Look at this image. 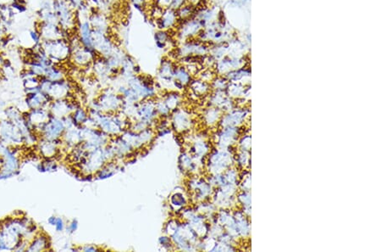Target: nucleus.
Returning <instances> with one entry per match:
<instances>
[{
	"instance_id": "obj_1",
	"label": "nucleus",
	"mask_w": 381,
	"mask_h": 252,
	"mask_svg": "<svg viewBox=\"0 0 381 252\" xmlns=\"http://www.w3.org/2000/svg\"><path fill=\"white\" fill-rule=\"evenodd\" d=\"M154 38L156 41V45L159 48H165L170 38V34H169L168 30H159L155 32Z\"/></svg>"
},
{
	"instance_id": "obj_2",
	"label": "nucleus",
	"mask_w": 381,
	"mask_h": 252,
	"mask_svg": "<svg viewBox=\"0 0 381 252\" xmlns=\"http://www.w3.org/2000/svg\"><path fill=\"white\" fill-rule=\"evenodd\" d=\"M48 245V240L47 238L41 236V237H36V239L32 240V242L30 244L28 247V251H39L43 249H47V245Z\"/></svg>"
},
{
	"instance_id": "obj_3",
	"label": "nucleus",
	"mask_w": 381,
	"mask_h": 252,
	"mask_svg": "<svg viewBox=\"0 0 381 252\" xmlns=\"http://www.w3.org/2000/svg\"><path fill=\"white\" fill-rule=\"evenodd\" d=\"M131 1L133 3V4L137 9L142 10V7L144 6L145 3H147L148 0H131Z\"/></svg>"
}]
</instances>
